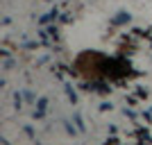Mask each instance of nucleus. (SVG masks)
I'll use <instances>...</instances> for the list:
<instances>
[{
	"label": "nucleus",
	"mask_w": 152,
	"mask_h": 145,
	"mask_svg": "<svg viewBox=\"0 0 152 145\" xmlns=\"http://www.w3.org/2000/svg\"><path fill=\"white\" fill-rule=\"evenodd\" d=\"M129 23H132V14L125 12V9L111 16V25L114 27H123V25H129Z\"/></svg>",
	"instance_id": "obj_1"
},
{
	"label": "nucleus",
	"mask_w": 152,
	"mask_h": 145,
	"mask_svg": "<svg viewBox=\"0 0 152 145\" xmlns=\"http://www.w3.org/2000/svg\"><path fill=\"white\" fill-rule=\"evenodd\" d=\"M45 109H48V98H45V95H41V98L37 100V109H34L32 118H34V120H41V118H45Z\"/></svg>",
	"instance_id": "obj_2"
},
{
	"label": "nucleus",
	"mask_w": 152,
	"mask_h": 145,
	"mask_svg": "<svg viewBox=\"0 0 152 145\" xmlns=\"http://www.w3.org/2000/svg\"><path fill=\"white\" fill-rule=\"evenodd\" d=\"M23 102H25V95L16 91V93H14V109H16V111H20V107H23Z\"/></svg>",
	"instance_id": "obj_3"
},
{
	"label": "nucleus",
	"mask_w": 152,
	"mask_h": 145,
	"mask_svg": "<svg viewBox=\"0 0 152 145\" xmlns=\"http://www.w3.org/2000/svg\"><path fill=\"white\" fill-rule=\"evenodd\" d=\"M45 30L50 32V36H52V41H61V34H59V30H57V25H55V23H50V25L45 27Z\"/></svg>",
	"instance_id": "obj_4"
},
{
	"label": "nucleus",
	"mask_w": 152,
	"mask_h": 145,
	"mask_svg": "<svg viewBox=\"0 0 152 145\" xmlns=\"http://www.w3.org/2000/svg\"><path fill=\"white\" fill-rule=\"evenodd\" d=\"M66 95H68L70 104H77V93H75V88L70 86V84H66Z\"/></svg>",
	"instance_id": "obj_5"
},
{
	"label": "nucleus",
	"mask_w": 152,
	"mask_h": 145,
	"mask_svg": "<svg viewBox=\"0 0 152 145\" xmlns=\"http://www.w3.org/2000/svg\"><path fill=\"white\" fill-rule=\"evenodd\" d=\"M39 39H41V43H43V45H48V43H50V32H48V30H43V27H41V30H39Z\"/></svg>",
	"instance_id": "obj_6"
},
{
	"label": "nucleus",
	"mask_w": 152,
	"mask_h": 145,
	"mask_svg": "<svg viewBox=\"0 0 152 145\" xmlns=\"http://www.w3.org/2000/svg\"><path fill=\"white\" fill-rule=\"evenodd\" d=\"M73 122H75V127L80 129V132H86V127H84V120L80 114H73Z\"/></svg>",
	"instance_id": "obj_7"
},
{
	"label": "nucleus",
	"mask_w": 152,
	"mask_h": 145,
	"mask_svg": "<svg viewBox=\"0 0 152 145\" xmlns=\"http://www.w3.org/2000/svg\"><path fill=\"white\" fill-rule=\"evenodd\" d=\"M64 129H66V134H68V136H75V134L80 132L77 127H73V125H70L68 120H64Z\"/></svg>",
	"instance_id": "obj_8"
},
{
	"label": "nucleus",
	"mask_w": 152,
	"mask_h": 145,
	"mask_svg": "<svg viewBox=\"0 0 152 145\" xmlns=\"http://www.w3.org/2000/svg\"><path fill=\"white\" fill-rule=\"evenodd\" d=\"M23 95H25V102H37V100H39L37 93H34V91H30V88H25V91H23Z\"/></svg>",
	"instance_id": "obj_9"
},
{
	"label": "nucleus",
	"mask_w": 152,
	"mask_h": 145,
	"mask_svg": "<svg viewBox=\"0 0 152 145\" xmlns=\"http://www.w3.org/2000/svg\"><path fill=\"white\" fill-rule=\"evenodd\" d=\"M134 134H136L141 141H150V136H148V129H145V127H141V129H134Z\"/></svg>",
	"instance_id": "obj_10"
},
{
	"label": "nucleus",
	"mask_w": 152,
	"mask_h": 145,
	"mask_svg": "<svg viewBox=\"0 0 152 145\" xmlns=\"http://www.w3.org/2000/svg\"><path fill=\"white\" fill-rule=\"evenodd\" d=\"M136 98H139V100H145V98H148V88L139 86V88H136Z\"/></svg>",
	"instance_id": "obj_11"
},
{
	"label": "nucleus",
	"mask_w": 152,
	"mask_h": 145,
	"mask_svg": "<svg viewBox=\"0 0 152 145\" xmlns=\"http://www.w3.org/2000/svg\"><path fill=\"white\" fill-rule=\"evenodd\" d=\"M14 66H16V61H14L12 57H7V59H5V63H2V68H5V70H12Z\"/></svg>",
	"instance_id": "obj_12"
},
{
	"label": "nucleus",
	"mask_w": 152,
	"mask_h": 145,
	"mask_svg": "<svg viewBox=\"0 0 152 145\" xmlns=\"http://www.w3.org/2000/svg\"><path fill=\"white\" fill-rule=\"evenodd\" d=\"M70 20H73V16H70V14H61V16H59V23H61V25H68Z\"/></svg>",
	"instance_id": "obj_13"
},
{
	"label": "nucleus",
	"mask_w": 152,
	"mask_h": 145,
	"mask_svg": "<svg viewBox=\"0 0 152 145\" xmlns=\"http://www.w3.org/2000/svg\"><path fill=\"white\" fill-rule=\"evenodd\" d=\"M23 132L27 134V136H30V138H37V134H34V127H30V125H25L23 127Z\"/></svg>",
	"instance_id": "obj_14"
},
{
	"label": "nucleus",
	"mask_w": 152,
	"mask_h": 145,
	"mask_svg": "<svg viewBox=\"0 0 152 145\" xmlns=\"http://www.w3.org/2000/svg\"><path fill=\"white\" fill-rule=\"evenodd\" d=\"M111 109H114L111 102H100V111H111Z\"/></svg>",
	"instance_id": "obj_15"
},
{
	"label": "nucleus",
	"mask_w": 152,
	"mask_h": 145,
	"mask_svg": "<svg viewBox=\"0 0 152 145\" xmlns=\"http://www.w3.org/2000/svg\"><path fill=\"white\" fill-rule=\"evenodd\" d=\"M23 48H27V50H32V48H39V41L34 43V41H25V43H20Z\"/></svg>",
	"instance_id": "obj_16"
},
{
	"label": "nucleus",
	"mask_w": 152,
	"mask_h": 145,
	"mask_svg": "<svg viewBox=\"0 0 152 145\" xmlns=\"http://www.w3.org/2000/svg\"><path fill=\"white\" fill-rule=\"evenodd\" d=\"M143 120H145V125L152 122V111H143Z\"/></svg>",
	"instance_id": "obj_17"
},
{
	"label": "nucleus",
	"mask_w": 152,
	"mask_h": 145,
	"mask_svg": "<svg viewBox=\"0 0 152 145\" xmlns=\"http://www.w3.org/2000/svg\"><path fill=\"white\" fill-rule=\"evenodd\" d=\"M125 116H127L129 120H134V118H136V111H132V109H125Z\"/></svg>",
	"instance_id": "obj_18"
},
{
	"label": "nucleus",
	"mask_w": 152,
	"mask_h": 145,
	"mask_svg": "<svg viewBox=\"0 0 152 145\" xmlns=\"http://www.w3.org/2000/svg\"><path fill=\"white\" fill-rule=\"evenodd\" d=\"M136 100H139V98H136V95H129V98H127V104H129V107H132V104H136Z\"/></svg>",
	"instance_id": "obj_19"
},
{
	"label": "nucleus",
	"mask_w": 152,
	"mask_h": 145,
	"mask_svg": "<svg viewBox=\"0 0 152 145\" xmlns=\"http://www.w3.org/2000/svg\"><path fill=\"white\" fill-rule=\"evenodd\" d=\"M0 57L7 59V57H9V50H7V48H2V50H0Z\"/></svg>",
	"instance_id": "obj_20"
},
{
	"label": "nucleus",
	"mask_w": 152,
	"mask_h": 145,
	"mask_svg": "<svg viewBox=\"0 0 152 145\" xmlns=\"http://www.w3.org/2000/svg\"><path fill=\"white\" fill-rule=\"evenodd\" d=\"M107 145H116V138H114V136H109V138H107Z\"/></svg>",
	"instance_id": "obj_21"
},
{
	"label": "nucleus",
	"mask_w": 152,
	"mask_h": 145,
	"mask_svg": "<svg viewBox=\"0 0 152 145\" xmlns=\"http://www.w3.org/2000/svg\"><path fill=\"white\" fill-rule=\"evenodd\" d=\"M0 145H9V141H7L5 136H2V138H0Z\"/></svg>",
	"instance_id": "obj_22"
},
{
	"label": "nucleus",
	"mask_w": 152,
	"mask_h": 145,
	"mask_svg": "<svg viewBox=\"0 0 152 145\" xmlns=\"http://www.w3.org/2000/svg\"><path fill=\"white\" fill-rule=\"evenodd\" d=\"M45 2H50V0H45Z\"/></svg>",
	"instance_id": "obj_23"
}]
</instances>
